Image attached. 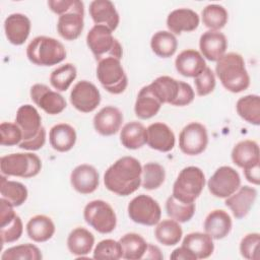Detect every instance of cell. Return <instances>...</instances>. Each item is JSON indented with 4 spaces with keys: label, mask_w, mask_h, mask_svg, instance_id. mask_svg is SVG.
Instances as JSON below:
<instances>
[{
    "label": "cell",
    "mask_w": 260,
    "mask_h": 260,
    "mask_svg": "<svg viewBox=\"0 0 260 260\" xmlns=\"http://www.w3.org/2000/svg\"><path fill=\"white\" fill-rule=\"evenodd\" d=\"M203 24L210 30H219L228 22L229 14L226 9L218 4H209L201 12Z\"/></svg>",
    "instance_id": "cell-39"
},
{
    "label": "cell",
    "mask_w": 260,
    "mask_h": 260,
    "mask_svg": "<svg viewBox=\"0 0 260 260\" xmlns=\"http://www.w3.org/2000/svg\"><path fill=\"white\" fill-rule=\"evenodd\" d=\"M150 91L161 104L184 107L194 101L195 93L192 86L171 76H159L148 84Z\"/></svg>",
    "instance_id": "cell-4"
},
{
    "label": "cell",
    "mask_w": 260,
    "mask_h": 260,
    "mask_svg": "<svg viewBox=\"0 0 260 260\" xmlns=\"http://www.w3.org/2000/svg\"><path fill=\"white\" fill-rule=\"evenodd\" d=\"M89 15L98 25H105L114 31L120 22V16L110 0H93L89 4Z\"/></svg>",
    "instance_id": "cell-22"
},
{
    "label": "cell",
    "mask_w": 260,
    "mask_h": 260,
    "mask_svg": "<svg viewBox=\"0 0 260 260\" xmlns=\"http://www.w3.org/2000/svg\"><path fill=\"white\" fill-rule=\"evenodd\" d=\"M259 171H260L259 164L244 169V175H245L246 180L254 185H259V183H260Z\"/></svg>",
    "instance_id": "cell-51"
},
{
    "label": "cell",
    "mask_w": 260,
    "mask_h": 260,
    "mask_svg": "<svg viewBox=\"0 0 260 260\" xmlns=\"http://www.w3.org/2000/svg\"><path fill=\"white\" fill-rule=\"evenodd\" d=\"M92 257L94 259L118 260L122 258V248L119 241L106 239L99 242L93 250Z\"/></svg>",
    "instance_id": "cell-44"
},
{
    "label": "cell",
    "mask_w": 260,
    "mask_h": 260,
    "mask_svg": "<svg viewBox=\"0 0 260 260\" xmlns=\"http://www.w3.org/2000/svg\"><path fill=\"white\" fill-rule=\"evenodd\" d=\"M144 258H148V259H162L164 256L160 253V250L158 247L148 244L147 250H146V254L144 256Z\"/></svg>",
    "instance_id": "cell-52"
},
{
    "label": "cell",
    "mask_w": 260,
    "mask_h": 260,
    "mask_svg": "<svg viewBox=\"0 0 260 260\" xmlns=\"http://www.w3.org/2000/svg\"><path fill=\"white\" fill-rule=\"evenodd\" d=\"M183 236V230L180 223L174 219L159 220L154 229V237L158 243L164 246L177 245Z\"/></svg>",
    "instance_id": "cell-35"
},
{
    "label": "cell",
    "mask_w": 260,
    "mask_h": 260,
    "mask_svg": "<svg viewBox=\"0 0 260 260\" xmlns=\"http://www.w3.org/2000/svg\"><path fill=\"white\" fill-rule=\"evenodd\" d=\"M170 259L172 260H196V256L185 246H180L176 248L172 254L170 255Z\"/></svg>",
    "instance_id": "cell-50"
},
{
    "label": "cell",
    "mask_w": 260,
    "mask_h": 260,
    "mask_svg": "<svg viewBox=\"0 0 260 260\" xmlns=\"http://www.w3.org/2000/svg\"><path fill=\"white\" fill-rule=\"evenodd\" d=\"M71 105L81 113H90L94 111L101 103V93L98 87L87 81L80 80L70 92Z\"/></svg>",
    "instance_id": "cell-16"
},
{
    "label": "cell",
    "mask_w": 260,
    "mask_h": 260,
    "mask_svg": "<svg viewBox=\"0 0 260 260\" xmlns=\"http://www.w3.org/2000/svg\"><path fill=\"white\" fill-rule=\"evenodd\" d=\"M161 105L162 104L150 91L148 85H145L137 94L134 112L139 119L147 120L154 117L159 112Z\"/></svg>",
    "instance_id": "cell-32"
},
{
    "label": "cell",
    "mask_w": 260,
    "mask_h": 260,
    "mask_svg": "<svg viewBox=\"0 0 260 260\" xmlns=\"http://www.w3.org/2000/svg\"><path fill=\"white\" fill-rule=\"evenodd\" d=\"M200 54L203 58L216 62L225 54L228 41L225 36L219 30H207L203 32L199 40Z\"/></svg>",
    "instance_id": "cell-21"
},
{
    "label": "cell",
    "mask_w": 260,
    "mask_h": 260,
    "mask_svg": "<svg viewBox=\"0 0 260 260\" xmlns=\"http://www.w3.org/2000/svg\"><path fill=\"white\" fill-rule=\"evenodd\" d=\"M30 99L36 106L49 115L61 114L66 109V101L58 91L52 90L48 85L36 83L29 90Z\"/></svg>",
    "instance_id": "cell-15"
},
{
    "label": "cell",
    "mask_w": 260,
    "mask_h": 260,
    "mask_svg": "<svg viewBox=\"0 0 260 260\" xmlns=\"http://www.w3.org/2000/svg\"><path fill=\"white\" fill-rule=\"evenodd\" d=\"M23 232L21 218L16 215L11 221L0 226V237L2 244H9L20 239Z\"/></svg>",
    "instance_id": "cell-47"
},
{
    "label": "cell",
    "mask_w": 260,
    "mask_h": 260,
    "mask_svg": "<svg viewBox=\"0 0 260 260\" xmlns=\"http://www.w3.org/2000/svg\"><path fill=\"white\" fill-rule=\"evenodd\" d=\"M199 22V15L190 8L175 9L167 17L168 29L173 35H181L183 31H193L198 27Z\"/></svg>",
    "instance_id": "cell-24"
},
{
    "label": "cell",
    "mask_w": 260,
    "mask_h": 260,
    "mask_svg": "<svg viewBox=\"0 0 260 260\" xmlns=\"http://www.w3.org/2000/svg\"><path fill=\"white\" fill-rule=\"evenodd\" d=\"M84 26V4L76 0L74 6L64 14L60 15L57 21V31L66 41L78 39Z\"/></svg>",
    "instance_id": "cell-14"
},
{
    "label": "cell",
    "mask_w": 260,
    "mask_h": 260,
    "mask_svg": "<svg viewBox=\"0 0 260 260\" xmlns=\"http://www.w3.org/2000/svg\"><path fill=\"white\" fill-rule=\"evenodd\" d=\"M233 162L241 169H246L260 162L259 146L254 140H243L238 142L232 150Z\"/></svg>",
    "instance_id": "cell-27"
},
{
    "label": "cell",
    "mask_w": 260,
    "mask_h": 260,
    "mask_svg": "<svg viewBox=\"0 0 260 260\" xmlns=\"http://www.w3.org/2000/svg\"><path fill=\"white\" fill-rule=\"evenodd\" d=\"M208 144L206 127L198 122L186 125L179 135V147L187 155H198L202 153Z\"/></svg>",
    "instance_id": "cell-13"
},
{
    "label": "cell",
    "mask_w": 260,
    "mask_h": 260,
    "mask_svg": "<svg viewBox=\"0 0 260 260\" xmlns=\"http://www.w3.org/2000/svg\"><path fill=\"white\" fill-rule=\"evenodd\" d=\"M112 32L105 25L94 24L86 35V45L98 62L109 57L121 60L123 56L122 46Z\"/></svg>",
    "instance_id": "cell-7"
},
{
    "label": "cell",
    "mask_w": 260,
    "mask_h": 260,
    "mask_svg": "<svg viewBox=\"0 0 260 260\" xmlns=\"http://www.w3.org/2000/svg\"><path fill=\"white\" fill-rule=\"evenodd\" d=\"M205 186L203 171L195 166L184 168L178 175L172 195L181 202L193 203L201 194Z\"/></svg>",
    "instance_id": "cell-6"
},
{
    "label": "cell",
    "mask_w": 260,
    "mask_h": 260,
    "mask_svg": "<svg viewBox=\"0 0 260 260\" xmlns=\"http://www.w3.org/2000/svg\"><path fill=\"white\" fill-rule=\"evenodd\" d=\"M195 203H184L176 199L173 195L169 196L166 201V211L169 217L178 222L189 221L195 213Z\"/></svg>",
    "instance_id": "cell-41"
},
{
    "label": "cell",
    "mask_w": 260,
    "mask_h": 260,
    "mask_svg": "<svg viewBox=\"0 0 260 260\" xmlns=\"http://www.w3.org/2000/svg\"><path fill=\"white\" fill-rule=\"evenodd\" d=\"M182 245L189 249L197 259H206L214 251L213 239L206 233H190L185 236Z\"/></svg>",
    "instance_id": "cell-30"
},
{
    "label": "cell",
    "mask_w": 260,
    "mask_h": 260,
    "mask_svg": "<svg viewBox=\"0 0 260 260\" xmlns=\"http://www.w3.org/2000/svg\"><path fill=\"white\" fill-rule=\"evenodd\" d=\"M241 186L239 173L230 166L219 167L207 182L209 192L217 198H226Z\"/></svg>",
    "instance_id": "cell-12"
},
{
    "label": "cell",
    "mask_w": 260,
    "mask_h": 260,
    "mask_svg": "<svg viewBox=\"0 0 260 260\" xmlns=\"http://www.w3.org/2000/svg\"><path fill=\"white\" fill-rule=\"evenodd\" d=\"M175 67L181 75L194 78L207 66L205 59L202 57L200 52L193 49H187L177 56L175 60Z\"/></svg>",
    "instance_id": "cell-25"
},
{
    "label": "cell",
    "mask_w": 260,
    "mask_h": 260,
    "mask_svg": "<svg viewBox=\"0 0 260 260\" xmlns=\"http://www.w3.org/2000/svg\"><path fill=\"white\" fill-rule=\"evenodd\" d=\"M1 198L7 200L14 207L22 205L28 196L26 187L17 181H10L6 179V176H1V185H0Z\"/></svg>",
    "instance_id": "cell-38"
},
{
    "label": "cell",
    "mask_w": 260,
    "mask_h": 260,
    "mask_svg": "<svg viewBox=\"0 0 260 260\" xmlns=\"http://www.w3.org/2000/svg\"><path fill=\"white\" fill-rule=\"evenodd\" d=\"M146 128L137 121L125 124L120 132V141L127 149H138L146 144Z\"/></svg>",
    "instance_id": "cell-33"
},
{
    "label": "cell",
    "mask_w": 260,
    "mask_h": 260,
    "mask_svg": "<svg viewBox=\"0 0 260 260\" xmlns=\"http://www.w3.org/2000/svg\"><path fill=\"white\" fill-rule=\"evenodd\" d=\"M142 167L133 156H123L112 164L104 174L106 188L119 195L128 196L141 185Z\"/></svg>",
    "instance_id": "cell-1"
},
{
    "label": "cell",
    "mask_w": 260,
    "mask_h": 260,
    "mask_svg": "<svg viewBox=\"0 0 260 260\" xmlns=\"http://www.w3.org/2000/svg\"><path fill=\"white\" fill-rule=\"evenodd\" d=\"M43 258L41 250L34 244H21L6 249L2 255V260H41Z\"/></svg>",
    "instance_id": "cell-43"
},
{
    "label": "cell",
    "mask_w": 260,
    "mask_h": 260,
    "mask_svg": "<svg viewBox=\"0 0 260 260\" xmlns=\"http://www.w3.org/2000/svg\"><path fill=\"white\" fill-rule=\"evenodd\" d=\"M29 18L22 13H12L4 20V31L8 42L15 46L24 44L30 32Z\"/></svg>",
    "instance_id": "cell-23"
},
{
    "label": "cell",
    "mask_w": 260,
    "mask_h": 260,
    "mask_svg": "<svg viewBox=\"0 0 260 260\" xmlns=\"http://www.w3.org/2000/svg\"><path fill=\"white\" fill-rule=\"evenodd\" d=\"M127 211L132 221L147 226L156 225L161 217V208L157 201L145 194L135 196L129 202Z\"/></svg>",
    "instance_id": "cell-11"
},
{
    "label": "cell",
    "mask_w": 260,
    "mask_h": 260,
    "mask_svg": "<svg viewBox=\"0 0 260 260\" xmlns=\"http://www.w3.org/2000/svg\"><path fill=\"white\" fill-rule=\"evenodd\" d=\"M166 179L164 167L157 162H147L142 167L141 185L146 190H155L159 188Z\"/></svg>",
    "instance_id": "cell-42"
},
{
    "label": "cell",
    "mask_w": 260,
    "mask_h": 260,
    "mask_svg": "<svg viewBox=\"0 0 260 260\" xmlns=\"http://www.w3.org/2000/svg\"><path fill=\"white\" fill-rule=\"evenodd\" d=\"M233 226L230 214L222 209H214L205 217L203 228L207 235L214 240L225 238Z\"/></svg>",
    "instance_id": "cell-26"
},
{
    "label": "cell",
    "mask_w": 260,
    "mask_h": 260,
    "mask_svg": "<svg viewBox=\"0 0 260 260\" xmlns=\"http://www.w3.org/2000/svg\"><path fill=\"white\" fill-rule=\"evenodd\" d=\"M55 224L51 217L38 214L29 218L26 223V234L36 243L49 241L55 234Z\"/></svg>",
    "instance_id": "cell-29"
},
{
    "label": "cell",
    "mask_w": 260,
    "mask_h": 260,
    "mask_svg": "<svg viewBox=\"0 0 260 260\" xmlns=\"http://www.w3.org/2000/svg\"><path fill=\"white\" fill-rule=\"evenodd\" d=\"M122 112L114 106H106L102 108L93 117L94 130L103 136H111L116 134L123 123Z\"/></svg>",
    "instance_id": "cell-18"
},
{
    "label": "cell",
    "mask_w": 260,
    "mask_h": 260,
    "mask_svg": "<svg viewBox=\"0 0 260 260\" xmlns=\"http://www.w3.org/2000/svg\"><path fill=\"white\" fill-rule=\"evenodd\" d=\"M93 245L94 236L84 228H76L68 235L67 247L72 255L85 256L91 252Z\"/></svg>",
    "instance_id": "cell-31"
},
{
    "label": "cell",
    "mask_w": 260,
    "mask_h": 260,
    "mask_svg": "<svg viewBox=\"0 0 260 260\" xmlns=\"http://www.w3.org/2000/svg\"><path fill=\"white\" fill-rule=\"evenodd\" d=\"M22 140V132L16 123L2 122L0 125V144L2 146L19 145Z\"/></svg>",
    "instance_id": "cell-45"
},
{
    "label": "cell",
    "mask_w": 260,
    "mask_h": 260,
    "mask_svg": "<svg viewBox=\"0 0 260 260\" xmlns=\"http://www.w3.org/2000/svg\"><path fill=\"white\" fill-rule=\"evenodd\" d=\"M146 144L154 150L160 152L171 151L176 143L173 130L165 123L155 122L146 128Z\"/></svg>",
    "instance_id": "cell-20"
},
{
    "label": "cell",
    "mask_w": 260,
    "mask_h": 260,
    "mask_svg": "<svg viewBox=\"0 0 260 260\" xmlns=\"http://www.w3.org/2000/svg\"><path fill=\"white\" fill-rule=\"evenodd\" d=\"M76 131L67 123L54 125L49 132V141L53 149L59 152H66L73 148L76 142Z\"/></svg>",
    "instance_id": "cell-28"
},
{
    "label": "cell",
    "mask_w": 260,
    "mask_h": 260,
    "mask_svg": "<svg viewBox=\"0 0 260 260\" xmlns=\"http://www.w3.org/2000/svg\"><path fill=\"white\" fill-rule=\"evenodd\" d=\"M63 44L51 37L39 36L32 39L26 47V57L35 65L53 66L66 58Z\"/></svg>",
    "instance_id": "cell-5"
},
{
    "label": "cell",
    "mask_w": 260,
    "mask_h": 260,
    "mask_svg": "<svg viewBox=\"0 0 260 260\" xmlns=\"http://www.w3.org/2000/svg\"><path fill=\"white\" fill-rule=\"evenodd\" d=\"M238 115L246 122L258 126L260 124V98L258 94H247L236 104Z\"/></svg>",
    "instance_id": "cell-36"
},
{
    "label": "cell",
    "mask_w": 260,
    "mask_h": 260,
    "mask_svg": "<svg viewBox=\"0 0 260 260\" xmlns=\"http://www.w3.org/2000/svg\"><path fill=\"white\" fill-rule=\"evenodd\" d=\"M260 242V235L258 233L247 234L240 243V253L241 255L249 260L259 259L258 248Z\"/></svg>",
    "instance_id": "cell-48"
},
{
    "label": "cell",
    "mask_w": 260,
    "mask_h": 260,
    "mask_svg": "<svg viewBox=\"0 0 260 260\" xmlns=\"http://www.w3.org/2000/svg\"><path fill=\"white\" fill-rule=\"evenodd\" d=\"M256 198L257 190L255 188L250 186H240L235 193L225 198L224 204L231 209L233 215L237 219H242L249 213Z\"/></svg>",
    "instance_id": "cell-19"
},
{
    "label": "cell",
    "mask_w": 260,
    "mask_h": 260,
    "mask_svg": "<svg viewBox=\"0 0 260 260\" xmlns=\"http://www.w3.org/2000/svg\"><path fill=\"white\" fill-rule=\"evenodd\" d=\"M77 76L76 67L71 63H65L54 69L50 75V83L56 91H66Z\"/></svg>",
    "instance_id": "cell-40"
},
{
    "label": "cell",
    "mask_w": 260,
    "mask_h": 260,
    "mask_svg": "<svg viewBox=\"0 0 260 260\" xmlns=\"http://www.w3.org/2000/svg\"><path fill=\"white\" fill-rule=\"evenodd\" d=\"M150 48L156 56L170 58L177 51L178 41L176 36L169 30H158L151 37Z\"/></svg>",
    "instance_id": "cell-37"
},
{
    "label": "cell",
    "mask_w": 260,
    "mask_h": 260,
    "mask_svg": "<svg viewBox=\"0 0 260 260\" xmlns=\"http://www.w3.org/2000/svg\"><path fill=\"white\" fill-rule=\"evenodd\" d=\"M196 93L199 96H205L211 93L215 88V75L213 71L206 67L200 74L194 77Z\"/></svg>",
    "instance_id": "cell-46"
},
{
    "label": "cell",
    "mask_w": 260,
    "mask_h": 260,
    "mask_svg": "<svg viewBox=\"0 0 260 260\" xmlns=\"http://www.w3.org/2000/svg\"><path fill=\"white\" fill-rule=\"evenodd\" d=\"M87 224L100 234H110L117 225V216L113 207L104 200H92L83 209Z\"/></svg>",
    "instance_id": "cell-10"
},
{
    "label": "cell",
    "mask_w": 260,
    "mask_h": 260,
    "mask_svg": "<svg viewBox=\"0 0 260 260\" xmlns=\"http://www.w3.org/2000/svg\"><path fill=\"white\" fill-rule=\"evenodd\" d=\"M42 169L40 157L31 152H18L3 155L0 158L1 174L6 177L24 179L36 177Z\"/></svg>",
    "instance_id": "cell-8"
},
{
    "label": "cell",
    "mask_w": 260,
    "mask_h": 260,
    "mask_svg": "<svg viewBox=\"0 0 260 260\" xmlns=\"http://www.w3.org/2000/svg\"><path fill=\"white\" fill-rule=\"evenodd\" d=\"M215 73L222 86L231 92H242L250 85L244 58L239 53L230 52L221 56L216 61Z\"/></svg>",
    "instance_id": "cell-2"
},
{
    "label": "cell",
    "mask_w": 260,
    "mask_h": 260,
    "mask_svg": "<svg viewBox=\"0 0 260 260\" xmlns=\"http://www.w3.org/2000/svg\"><path fill=\"white\" fill-rule=\"evenodd\" d=\"M96 78L102 86L113 94L124 92L128 85V78L121 64V60L114 57H109L98 62Z\"/></svg>",
    "instance_id": "cell-9"
},
{
    "label": "cell",
    "mask_w": 260,
    "mask_h": 260,
    "mask_svg": "<svg viewBox=\"0 0 260 260\" xmlns=\"http://www.w3.org/2000/svg\"><path fill=\"white\" fill-rule=\"evenodd\" d=\"M70 183L76 192L86 195L93 193L98 189L100 176L94 167L82 164L74 168L71 172Z\"/></svg>",
    "instance_id": "cell-17"
},
{
    "label": "cell",
    "mask_w": 260,
    "mask_h": 260,
    "mask_svg": "<svg viewBox=\"0 0 260 260\" xmlns=\"http://www.w3.org/2000/svg\"><path fill=\"white\" fill-rule=\"evenodd\" d=\"M15 123L22 132V140L18 147L25 150H39L46 142V129L42 125V117L31 105H22L16 111Z\"/></svg>",
    "instance_id": "cell-3"
},
{
    "label": "cell",
    "mask_w": 260,
    "mask_h": 260,
    "mask_svg": "<svg viewBox=\"0 0 260 260\" xmlns=\"http://www.w3.org/2000/svg\"><path fill=\"white\" fill-rule=\"evenodd\" d=\"M119 243L122 248V258L126 260H139L144 258L148 243L136 233H128L121 237Z\"/></svg>",
    "instance_id": "cell-34"
},
{
    "label": "cell",
    "mask_w": 260,
    "mask_h": 260,
    "mask_svg": "<svg viewBox=\"0 0 260 260\" xmlns=\"http://www.w3.org/2000/svg\"><path fill=\"white\" fill-rule=\"evenodd\" d=\"M76 0H49L48 6L51 11L59 16L69 11L75 4Z\"/></svg>",
    "instance_id": "cell-49"
}]
</instances>
